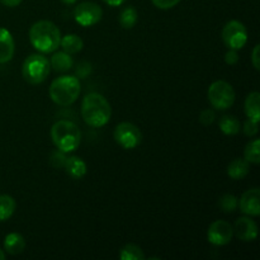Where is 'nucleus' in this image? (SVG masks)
I'll list each match as a JSON object with an SVG mask.
<instances>
[{
	"label": "nucleus",
	"mask_w": 260,
	"mask_h": 260,
	"mask_svg": "<svg viewBox=\"0 0 260 260\" xmlns=\"http://www.w3.org/2000/svg\"><path fill=\"white\" fill-rule=\"evenodd\" d=\"M60 46L62 51L70 53V55H75L83 50L84 42L78 35H66L63 37L61 36Z\"/></svg>",
	"instance_id": "nucleus-19"
},
{
	"label": "nucleus",
	"mask_w": 260,
	"mask_h": 260,
	"mask_svg": "<svg viewBox=\"0 0 260 260\" xmlns=\"http://www.w3.org/2000/svg\"><path fill=\"white\" fill-rule=\"evenodd\" d=\"M50 65L56 73H66L74 66V60L70 53L65 52V51H58L52 55Z\"/></svg>",
	"instance_id": "nucleus-16"
},
{
	"label": "nucleus",
	"mask_w": 260,
	"mask_h": 260,
	"mask_svg": "<svg viewBox=\"0 0 260 260\" xmlns=\"http://www.w3.org/2000/svg\"><path fill=\"white\" fill-rule=\"evenodd\" d=\"M63 168H65V172L68 173L69 177L73 178V179H81L83 177H85L86 172H88L85 161L79 156L68 157Z\"/></svg>",
	"instance_id": "nucleus-14"
},
{
	"label": "nucleus",
	"mask_w": 260,
	"mask_h": 260,
	"mask_svg": "<svg viewBox=\"0 0 260 260\" xmlns=\"http://www.w3.org/2000/svg\"><path fill=\"white\" fill-rule=\"evenodd\" d=\"M145 256L144 251L140 246L135 244H127L119 251V259L121 260H144Z\"/></svg>",
	"instance_id": "nucleus-24"
},
{
	"label": "nucleus",
	"mask_w": 260,
	"mask_h": 260,
	"mask_svg": "<svg viewBox=\"0 0 260 260\" xmlns=\"http://www.w3.org/2000/svg\"><path fill=\"white\" fill-rule=\"evenodd\" d=\"M234 236V229L230 222L223 220H217L210 225L207 230L208 243L215 246H223L231 243Z\"/></svg>",
	"instance_id": "nucleus-10"
},
{
	"label": "nucleus",
	"mask_w": 260,
	"mask_h": 260,
	"mask_svg": "<svg viewBox=\"0 0 260 260\" xmlns=\"http://www.w3.org/2000/svg\"><path fill=\"white\" fill-rule=\"evenodd\" d=\"M103 17V10L96 3L84 2L80 3L74 10V18L81 27H91L99 23Z\"/></svg>",
	"instance_id": "nucleus-9"
},
{
	"label": "nucleus",
	"mask_w": 260,
	"mask_h": 260,
	"mask_svg": "<svg viewBox=\"0 0 260 260\" xmlns=\"http://www.w3.org/2000/svg\"><path fill=\"white\" fill-rule=\"evenodd\" d=\"M207 98L211 106L220 111H225L233 107L235 102V90L233 85L225 80L213 81L207 91Z\"/></svg>",
	"instance_id": "nucleus-6"
},
{
	"label": "nucleus",
	"mask_w": 260,
	"mask_h": 260,
	"mask_svg": "<svg viewBox=\"0 0 260 260\" xmlns=\"http://www.w3.org/2000/svg\"><path fill=\"white\" fill-rule=\"evenodd\" d=\"M239 206V200L238 197H235L234 194H225L221 197L220 200V207L222 208L223 212L230 213L236 211Z\"/></svg>",
	"instance_id": "nucleus-25"
},
{
	"label": "nucleus",
	"mask_w": 260,
	"mask_h": 260,
	"mask_svg": "<svg viewBox=\"0 0 260 260\" xmlns=\"http://www.w3.org/2000/svg\"><path fill=\"white\" fill-rule=\"evenodd\" d=\"M50 61L41 53H33L23 61L22 75L24 80L32 85L43 83L46 78L50 75Z\"/></svg>",
	"instance_id": "nucleus-5"
},
{
	"label": "nucleus",
	"mask_w": 260,
	"mask_h": 260,
	"mask_svg": "<svg viewBox=\"0 0 260 260\" xmlns=\"http://www.w3.org/2000/svg\"><path fill=\"white\" fill-rule=\"evenodd\" d=\"M220 129L226 136H234L240 132V121L235 116H223L220 121Z\"/></svg>",
	"instance_id": "nucleus-21"
},
{
	"label": "nucleus",
	"mask_w": 260,
	"mask_h": 260,
	"mask_svg": "<svg viewBox=\"0 0 260 260\" xmlns=\"http://www.w3.org/2000/svg\"><path fill=\"white\" fill-rule=\"evenodd\" d=\"M216 114L212 109H205V111L201 112L200 114V122L203 126H210L215 122Z\"/></svg>",
	"instance_id": "nucleus-28"
},
{
	"label": "nucleus",
	"mask_w": 260,
	"mask_h": 260,
	"mask_svg": "<svg viewBox=\"0 0 260 260\" xmlns=\"http://www.w3.org/2000/svg\"><path fill=\"white\" fill-rule=\"evenodd\" d=\"M249 174V162L245 159H234L228 167V175L234 180H241Z\"/></svg>",
	"instance_id": "nucleus-18"
},
{
	"label": "nucleus",
	"mask_w": 260,
	"mask_h": 260,
	"mask_svg": "<svg viewBox=\"0 0 260 260\" xmlns=\"http://www.w3.org/2000/svg\"><path fill=\"white\" fill-rule=\"evenodd\" d=\"M81 91L79 78L73 75H62L51 83L48 94L51 101L60 107H69L75 103Z\"/></svg>",
	"instance_id": "nucleus-3"
},
{
	"label": "nucleus",
	"mask_w": 260,
	"mask_h": 260,
	"mask_svg": "<svg viewBox=\"0 0 260 260\" xmlns=\"http://www.w3.org/2000/svg\"><path fill=\"white\" fill-rule=\"evenodd\" d=\"M51 139L53 145L65 154L75 151L81 142V132L74 122L60 119L51 127Z\"/></svg>",
	"instance_id": "nucleus-4"
},
{
	"label": "nucleus",
	"mask_w": 260,
	"mask_h": 260,
	"mask_svg": "<svg viewBox=\"0 0 260 260\" xmlns=\"http://www.w3.org/2000/svg\"><path fill=\"white\" fill-rule=\"evenodd\" d=\"M152 4L155 5L156 8L162 10H168V9H172L174 8L175 5L179 4L182 0H151Z\"/></svg>",
	"instance_id": "nucleus-29"
},
{
	"label": "nucleus",
	"mask_w": 260,
	"mask_h": 260,
	"mask_svg": "<svg viewBox=\"0 0 260 260\" xmlns=\"http://www.w3.org/2000/svg\"><path fill=\"white\" fill-rule=\"evenodd\" d=\"M106 4H108L109 7H121L126 0H103Z\"/></svg>",
	"instance_id": "nucleus-34"
},
{
	"label": "nucleus",
	"mask_w": 260,
	"mask_h": 260,
	"mask_svg": "<svg viewBox=\"0 0 260 260\" xmlns=\"http://www.w3.org/2000/svg\"><path fill=\"white\" fill-rule=\"evenodd\" d=\"M259 51H260V45H255L254 47L253 53H251V62H253V66L255 68V70H259L260 69V56H259Z\"/></svg>",
	"instance_id": "nucleus-32"
},
{
	"label": "nucleus",
	"mask_w": 260,
	"mask_h": 260,
	"mask_svg": "<svg viewBox=\"0 0 260 260\" xmlns=\"http://www.w3.org/2000/svg\"><path fill=\"white\" fill-rule=\"evenodd\" d=\"M4 259H5V251L0 249V260H4Z\"/></svg>",
	"instance_id": "nucleus-36"
},
{
	"label": "nucleus",
	"mask_w": 260,
	"mask_h": 260,
	"mask_svg": "<svg viewBox=\"0 0 260 260\" xmlns=\"http://www.w3.org/2000/svg\"><path fill=\"white\" fill-rule=\"evenodd\" d=\"M61 2H62L63 4H66V5H73V4H75L78 0H61Z\"/></svg>",
	"instance_id": "nucleus-35"
},
{
	"label": "nucleus",
	"mask_w": 260,
	"mask_h": 260,
	"mask_svg": "<svg viewBox=\"0 0 260 260\" xmlns=\"http://www.w3.org/2000/svg\"><path fill=\"white\" fill-rule=\"evenodd\" d=\"M25 244L24 238L18 233H10L4 239V251L10 255H18L24 251Z\"/></svg>",
	"instance_id": "nucleus-15"
},
{
	"label": "nucleus",
	"mask_w": 260,
	"mask_h": 260,
	"mask_svg": "<svg viewBox=\"0 0 260 260\" xmlns=\"http://www.w3.org/2000/svg\"><path fill=\"white\" fill-rule=\"evenodd\" d=\"M260 94L258 91H253L249 94L245 99V104H244V111H245L246 117L249 119L259 122L260 121Z\"/></svg>",
	"instance_id": "nucleus-17"
},
{
	"label": "nucleus",
	"mask_w": 260,
	"mask_h": 260,
	"mask_svg": "<svg viewBox=\"0 0 260 260\" xmlns=\"http://www.w3.org/2000/svg\"><path fill=\"white\" fill-rule=\"evenodd\" d=\"M240 211L249 217H258L260 215V189L253 188L241 196L239 201Z\"/></svg>",
	"instance_id": "nucleus-11"
},
{
	"label": "nucleus",
	"mask_w": 260,
	"mask_h": 260,
	"mask_svg": "<svg viewBox=\"0 0 260 260\" xmlns=\"http://www.w3.org/2000/svg\"><path fill=\"white\" fill-rule=\"evenodd\" d=\"M117 144L124 150L136 149L142 141V134L137 126L131 122H121L113 132Z\"/></svg>",
	"instance_id": "nucleus-7"
},
{
	"label": "nucleus",
	"mask_w": 260,
	"mask_h": 260,
	"mask_svg": "<svg viewBox=\"0 0 260 260\" xmlns=\"http://www.w3.org/2000/svg\"><path fill=\"white\" fill-rule=\"evenodd\" d=\"M259 122L253 121V119H246L245 123H244V134L249 137H253L255 136L256 134L259 132V127H258Z\"/></svg>",
	"instance_id": "nucleus-27"
},
{
	"label": "nucleus",
	"mask_w": 260,
	"mask_h": 260,
	"mask_svg": "<svg viewBox=\"0 0 260 260\" xmlns=\"http://www.w3.org/2000/svg\"><path fill=\"white\" fill-rule=\"evenodd\" d=\"M139 19V13L134 7H126L119 14V24L124 29H131L136 25Z\"/></svg>",
	"instance_id": "nucleus-22"
},
{
	"label": "nucleus",
	"mask_w": 260,
	"mask_h": 260,
	"mask_svg": "<svg viewBox=\"0 0 260 260\" xmlns=\"http://www.w3.org/2000/svg\"><path fill=\"white\" fill-rule=\"evenodd\" d=\"M238 61H239L238 51L230 50V48H229L228 52L225 53V62L228 63V65H235V63H238Z\"/></svg>",
	"instance_id": "nucleus-31"
},
{
	"label": "nucleus",
	"mask_w": 260,
	"mask_h": 260,
	"mask_svg": "<svg viewBox=\"0 0 260 260\" xmlns=\"http://www.w3.org/2000/svg\"><path fill=\"white\" fill-rule=\"evenodd\" d=\"M29 41L41 53H52L60 47L61 32L51 20H38L29 28Z\"/></svg>",
	"instance_id": "nucleus-2"
},
{
	"label": "nucleus",
	"mask_w": 260,
	"mask_h": 260,
	"mask_svg": "<svg viewBox=\"0 0 260 260\" xmlns=\"http://www.w3.org/2000/svg\"><path fill=\"white\" fill-rule=\"evenodd\" d=\"M17 203L12 196L0 194V222L9 220L15 212Z\"/></svg>",
	"instance_id": "nucleus-20"
},
{
	"label": "nucleus",
	"mask_w": 260,
	"mask_h": 260,
	"mask_svg": "<svg viewBox=\"0 0 260 260\" xmlns=\"http://www.w3.org/2000/svg\"><path fill=\"white\" fill-rule=\"evenodd\" d=\"M0 3H2L3 5H5V7L14 8V7H18V5L22 3V0H0Z\"/></svg>",
	"instance_id": "nucleus-33"
},
{
	"label": "nucleus",
	"mask_w": 260,
	"mask_h": 260,
	"mask_svg": "<svg viewBox=\"0 0 260 260\" xmlns=\"http://www.w3.org/2000/svg\"><path fill=\"white\" fill-rule=\"evenodd\" d=\"M112 116V108L109 102L99 93L86 94L81 102V117L88 126H106Z\"/></svg>",
	"instance_id": "nucleus-1"
},
{
	"label": "nucleus",
	"mask_w": 260,
	"mask_h": 260,
	"mask_svg": "<svg viewBox=\"0 0 260 260\" xmlns=\"http://www.w3.org/2000/svg\"><path fill=\"white\" fill-rule=\"evenodd\" d=\"M244 159L249 164L258 165L260 162V140L255 139L253 141L248 142L244 150Z\"/></svg>",
	"instance_id": "nucleus-23"
},
{
	"label": "nucleus",
	"mask_w": 260,
	"mask_h": 260,
	"mask_svg": "<svg viewBox=\"0 0 260 260\" xmlns=\"http://www.w3.org/2000/svg\"><path fill=\"white\" fill-rule=\"evenodd\" d=\"M234 234L241 241H254L258 238V225L250 217H240L234 225Z\"/></svg>",
	"instance_id": "nucleus-12"
},
{
	"label": "nucleus",
	"mask_w": 260,
	"mask_h": 260,
	"mask_svg": "<svg viewBox=\"0 0 260 260\" xmlns=\"http://www.w3.org/2000/svg\"><path fill=\"white\" fill-rule=\"evenodd\" d=\"M90 73H91L90 63L86 62V61H83V62L79 63L78 69H76V75H78V78H85V76H88Z\"/></svg>",
	"instance_id": "nucleus-30"
},
{
	"label": "nucleus",
	"mask_w": 260,
	"mask_h": 260,
	"mask_svg": "<svg viewBox=\"0 0 260 260\" xmlns=\"http://www.w3.org/2000/svg\"><path fill=\"white\" fill-rule=\"evenodd\" d=\"M15 52V43L12 33L0 27V65L9 62Z\"/></svg>",
	"instance_id": "nucleus-13"
},
{
	"label": "nucleus",
	"mask_w": 260,
	"mask_h": 260,
	"mask_svg": "<svg viewBox=\"0 0 260 260\" xmlns=\"http://www.w3.org/2000/svg\"><path fill=\"white\" fill-rule=\"evenodd\" d=\"M66 154L63 151H61V150H56V151H53L52 154H51L50 156V164L52 165L53 168H63V165H65V161H66Z\"/></svg>",
	"instance_id": "nucleus-26"
},
{
	"label": "nucleus",
	"mask_w": 260,
	"mask_h": 260,
	"mask_svg": "<svg viewBox=\"0 0 260 260\" xmlns=\"http://www.w3.org/2000/svg\"><path fill=\"white\" fill-rule=\"evenodd\" d=\"M222 41L230 50H241L248 42V30L239 20H230L222 28Z\"/></svg>",
	"instance_id": "nucleus-8"
}]
</instances>
